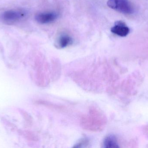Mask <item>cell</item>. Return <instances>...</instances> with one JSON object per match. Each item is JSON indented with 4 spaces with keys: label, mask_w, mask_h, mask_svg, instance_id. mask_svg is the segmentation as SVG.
Returning <instances> with one entry per match:
<instances>
[{
    "label": "cell",
    "mask_w": 148,
    "mask_h": 148,
    "mask_svg": "<svg viewBox=\"0 0 148 148\" xmlns=\"http://www.w3.org/2000/svg\"><path fill=\"white\" fill-rule=\"evenodd\" d=\"M80 125L82 128L90 132H99L105 128L107 118L105 114L99 108L90 107L87 114L81 117Z\"/></svg>",
    "instance_id": "cell-1"
},
{
    "label": "cell",
    "mask_w": 148,
    "mask_h": 148,
    "mask_svg": "<svg viewBox=\"0 0 148 148\" xmlns=\"http://www.w3.org/2000/svg\"><path fill=\"white\" fill-rule=\"evenodd\" d=\"M107 5L110 8L124 14H133L134 9L128 0H109Z\"/></svg>",
    "instance_id": "cell-2"
},
{
    "label": "cell",
    "mask_w": 148,
    "mask_h": 148,
    "mask_svg": "<svg viewBox=\"0 0 148 148\" xmlns=\"http://www.w3.org/2000/svg\"><path fill=\"white\" fill-rule=\"evenodd\" d=\"M27 13L24 10H7L1 15L2 21L8 24H13L21 20L26 17Z\"/></svg>",
    "instance_id": "cell-3"
},
{
    "label": "cell",
    "mask_w": 148,
    "mask_h": 148,
    "mask_svg": "<svg viewBox=\"0 0 148 148\" xmlns=\"http://www.w3.org/2000/svg\"><path fill=\"white\" fill-rule=\"evenodd\" d=\"M58 17L59 14L56 12H44L36 14L35 19L36 21L41 24H47L56 21Z\"/></svg>",
    "instance_id": "cell-4"
},
{
    "label": "cell",
    "mask_w": 148,
    "mask_h": 148,
    "mask_svg": "<svg viewBox=\"0 0 148 148\" xmlns=\"http://www.w3.org/2000/svg\"><path fill=\"white\" fill-rule=\"evenodd\" d=\"M130 29L127 27L124 22L117 21L115 23L114 26L111 28L112 33L122 37H124L128 35Z\"/></svg>",
    "instance_id": "cell-5"
},
{
    "label": "cell",
    "mask_w": 148,
    "mask_h": 148,
    "mask_svg": "<svg viewBox=\"0 0 148 148\" xmlns=\"http://www.w3.org/2000/svg\"><path fill=\"white\" fill-rule=\"evenodd\" d=\"M36 103L39 105L44 106L49 109L58 111V112H65L67 110L66 107L63 105H59L48 101L44 100H39L36 101Z\"/></svg>",
    "instance_id": "cell-6"
},
{
    "label": "cell",
    "mask_w": 148,
    "mask_h": 148,
    "mask_svg": "<svg viewBox=\"0 0 148 148\" xmlns=\"http://www.w3.org/2000/svg\"><path fill=\"white\" fill-rule=\"evenodd\" d=\"M73 42V38L70 36L66 34H62L57 39L56 46L58 48H64L72 45Z\"/></svg>",
    "instance_id": "cell-7"
},
{
    "label": "cell",
    "mask_w": 148,
    "mask_h": 148,
    "mask_svg": "<svg viewBox=\"0 0 148 148\" xmlns=\"http://www.w3.org/2000/svg\"><path fill=\"white\" fill-rule=\"evenodd\" d=\"M103 147L105 148H119L117 139L114 135H110L104 138L103 142Z\"/></svg>",
    "instance_id": "cell-8"
},
{
    "label": "cell",
    "mask_w": 148,
    "mask_h": 148,
    "mask_svg": "<svg viewBox=\"0 0 148 148\" xmlns=\"http://www.w3.org/2000/svg\"><path fill=\"white\" fill-rule=\"evenodd\" d=\"M90 145V141L87 137H84L78 141L74 146L75 148H84L88 147Z\"/></svg>",
    "instance_id": "cell-9"
}]
</instances>
